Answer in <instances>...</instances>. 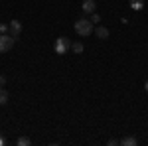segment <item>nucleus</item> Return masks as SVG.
Segmentation results:
<instances>
[{
	"instance_id": "nucleus-4",
	"label": "nucleus",
	"mask_w": 148,
	"mask_h": 146,
	"mask_svg": "<svg viewBox=\"0 0 148 146\" xmlns=\"http://www.w3.org/2000/svg\"><path fill=\"white\" fill-rule=\"evenodd\" d=\"M8 34H10L12 38H18V36L22 34V22H20V20H12V22L8 24Z\"/></svg>"
},
{
	"instance_id": "nucleus-9",
	"label": "nucleus",
	"mask_w": 148,
	"mask_h": 146,
	"mask_svg": "<svg viewBox=\"0 0 148 146\" xmlns=\"http://www.w3.org/2000/svg\"><path fill=\"white\" fill-rule=\"evenodd\" d=\"M6 103H8V93L4 87H0V107H4Z\"/></svg>"
},
{
	"instance_id": "nucleus-8",
	"label": "nucleus",
	"mask_w": 148,
	"mask_h": 146,
	"mask_svg": "<svg viewBox=\"0 0 148 146\" xmlns=\"http://www.w3.org/2000/svg\"><path fill=\"white\" fill-rule=\"evenodd\" d=\"M128 4H130L132 10H136V12H140L142 8H144V0H130Z\"/></svg>"
},
{
	"instance_id": "nucleus-2",
	"label": "nucleus",
	"mask_w": 148,
	"mask_h": 146,
	"mask_svg": "<svg viewBox=\"0 0 148 146\" xmlns=\"http://www.w3.org/2000/svg\"><path fill=\"white\" fill-rule=\"evenodd\" d=\"M14 44H16V38H12L10 34H0V53L10 51Z\"/></svg>"
},
{
	"instance_id": "nucleus-13",
	"label": "nucleus",
	"mask_w": 148,
	"mask_h": 146,
	"mask_svg": "<svg viewBox=\"0 0 148 146\" xmlns=\"http://www.w3.org/2000/svg\"><path fill=\"white\" fill-rule=\"evenodd\" d=\"M0 34H8V24H0Z\"/></svg>"
},
{
	"instance_id": "nucleus-16",
	"label": "nucleus",
	"mask_w": 148,
	"mask_h": 146,
	"mask_svg": "<svg viewBox=\"0 0 148 146\" xmlns=\"http://www.w3.org/2000/svg\"><path fill=\"white\" fill-rule=\"evenodd\" d=\"M144 89H146V93H148V81H146V83H144Z\"/></svg>"
},
{
	"instance_id": "nucleus-1",
	"label": "nucleus",
	"mask_w": 148,
	"mask_h": 146,
	"mask_svg": "<svg viewBox=\"0 0 148 146\" xmlns=\"http://www.w3.org/2000/svg\"><path fill=\"white\" fill-rule=\"evenodd\" d=\"M93 26H95V24H93L91 20L81 18V20L75 22V32H77V36H81V38H87V36H91L93 32H95V28H93Z\"/></svg>"
},
{
	"instance_id": "nucleus-17",
	"label": "nucleus",
	"mask_w": 148,
	"mask_h": 146,
	"mask_svg": "<svg viewBox=\"0 0 148 146\" xmlns=\"http://www.w3.org/2000/svg\"><path fill=\"white\" fill-rule=\"evenodd\" d=\"M0 144H4V140H2V138H0Z\"/></svg>"
},
{
	"instance_id": "nucleus-6",
	"label": "nucleus",
	"mask_w": 148,
	"mask_h": 146,
	"mask_svg": "<svg viewBox=\"0 0 148 146\" xmlns=\"http://www.w3.org/2000/svg\"><path fill=\"white\" fill-rule=\"evenodd\" d=\"M95 36L97 38H101V40H109V36H111V32H109V28H105V26H97L95 28Z\"/></svg>"
},
{
	"instance_id": "nucleus-15",
	"label": "nucleus",
	"mask_w": 148,
	"mask_h": 146,
	"mask_svg": "<svg viewBox=\"0 0 148 146\" xmlns=\"http://www.w3.org/2000/svg\"><path fill=\"white\" fill-rule=\"evenodd\" d=\"M2 85H6V77H4V75H0V87H2Z\"/></svg>"
},
{
	"instance_id": "nucleus-10",
	"label": "nucleus",
	"mask_w": 148,
	"mask_h": 146,
	"mask_svg": "<svg viewBox=\"0 0 148 146\" xmlns=\"http://www.w3.org/2000/svg\"><path fill=\"white\" fill-rule=\"evenodd\" d=\"M71 51L73 53H83V44L81 42H73L71 44Z\"/></svg>"
},
{
	"instance_id": "nucleus-3",
	"label": "nucleus",
	"mask_w": 148,
	"mask_h": 146,
	"mask_svg": "<svg viewBox=\"0 0 148 146\" xmlns=\"http://www.w3.org/2000/svg\"><path fill=\"white\" fill-rule=\"evenodd\" d=\"M69 47H71V44H69L67 38H57V42H56V53H57V56L67 53Z\"/></svg>"
},
{
	"instance_id": "nucleus-12",
	"label": "nucleus",
	"mask_w": 148,
	"mask_h": 146,
	"mask_svg": "<svg viewBox=\"0 0 148 146\" xmlns=\"http://www.w3.org/2000/svg\"><path fill=\"white\" fill-rule=\"evenodd\" d=\"M91 22L93 24H101V16H99L97 12H93V14H91Z\"/></svg>"
},
{
	"instance_id": "nucleus-5",
	"label": "nucleus",
	"mask_w": 148,
	"mask_h": 146,
	"mask_svg": "<svg viewBox=\"0 0 148 146\" xmlns=\"http://www.w3.org/2000/svg\"><path fill=\"white\" fill-rule=\"evenodd\" d=\"M97 8V4H95V0H83V4H81V10L85 12V14H93Z\"/></svg>"
},
{
	"instance_id": "nucleus-14",
	"label": "nucleus",
	"mask_w": 148,
	"mask_h": 146,
	"mask_svg": "<svg viewBox=\"0 0 148 146\" xmlns=\"http://www.w3.org/2000/svg\"><path fill=\"white\" fill-rule=\"evenodd\" d=\"M107 144H109V146H116V144H121V140H116V138H111V140H107Z\"/></svg>"
},
{
	"instance_id": "nucleus-7",
	"label": "nucleus",
	"mask_w": 148,
	"mask_h": 146,
	"mask_svg": "<svg viewBox=\"0 0 148 146\" xmlns=\"http://www.w3.org/2000/svg\"><path fill=\"white\" fill-rule=\"evenodd\" d=\"M121 144H123V146H136L138 140L134 138V136H125V138L121 140Z\"/></svg>"
},
{
	"instance_id": "nucleus-11",
	"label": "nucleus",
	"mask_w": 148,
	"mask_h": 146,
	"mask_svg": "<svg viewBox=\"0 0 148 146\" xmlns=\"http://www.w3.org/2000/svg\"><path fill=\"white\" fill-rule=\"evenodd\" d=\"M16 144H18V146H30V144H32V140H30L28 136H20V138L16 140Z\"/></svg>"
}]
</instances>
